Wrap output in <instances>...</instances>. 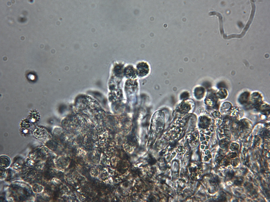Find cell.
<instances>
[{"instance_id":"6da1fadb","label":"cell","mask_w":270,"mask_h":202,"mask_svg":"<svg viewBox=\"0 0 270 202\" xmlns=\"http://www.w3.org/2000/svg\"><path fill=\"white\" fill-rule=\"evenodd\" d=\"M149 67L147 64L144 62H140L137 66V75L140 77L146 76L149 72Z\"/></svg>"},{"instance_id":"7a4b0ae2","label":"cell","mask_w":270,"mask_h":202,"mask_svg":"<svg viewBox=\"0 0 270 202\" xmlns=\"http://www.w3.org/2000/svg\"><path fill=\"white\" fill-rule=\"evenodd\" d=\"M0 161V166L3 167H7L9 166L10 164V159L8 157L5 156L1 157Z\"/></svg>"},{"instance_id":"3957f363","label":"cell","mask_w":270,"mask_h":202,"mask_svg":"<svg viewBox=\"0 0 270 202\" xmlns=\"http://www.w3.org/2000/svg\"><path fill=\"white\" fill-rule=\"evenodd\" d=\"M230 159L229 157H224L220 162V164H221L222 166L227 167L230 164Z\"/></svg>"},{"instance_id":"277c9868","label":"cell","mask_w":270,"mask_h":202,"mask_svg":"<svg viewBox=\"0 0 270 202\" xmlns=\"http://www.w3.org/2000/svg\"><path fill=\"white\" fill-rule=\"evenodd\" d=\"M244 179L242 177H238L236 178L234 181V184L237 186H241L243 182Z\"/></svg>"},{"instance_id":"5b68a950","label":"cell","mask_w":270,"mask_h":202,"mask_svg":"<svg viewBox=\"0 0 270 202\" xmlns=\"http://www.w3.org/2000/svg\"><path fill=\"white\" fill-rule=\"evenodd\" d=\"M234 172L232 170H230L226 172V175L230 179H231L234 177Z\"/></svg>"},{"instance_id":"8992f818","label":"cell","mask_w":270,"mask_h":202,"mask_svg":"<svg viewBox=\"0 0 270 202\" xmlns=\"http://www.w3.org/2000/svg\"><path fill=\"white\" fill-rule=\"evenodd\" d=\"M239 159L238 158L233 159L231 161V164L233 166L236 167L239 163Z\"/></svg>"}]
</instances>
